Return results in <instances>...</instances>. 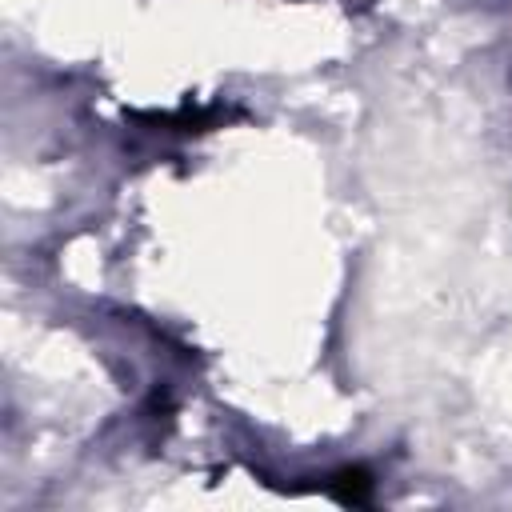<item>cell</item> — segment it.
Instances as JSON below:
<instances>
[{"label":"cell","instance_id":"cell-1","mask_svg":"<svg viewBox=\"0 0 512 512\" xmlns=\"http://www.w3.org/2000/svg\"><path fill=\"white\" fill-rule=\"evenodd\" d=\"M132 120L156 128V132H180V136H196V132H212L220 128L228 116H236L232 108L224 104H192L184 100L180 108H168V112H128Z\"/></svg>","mask_w":512,"mask_h":512},{"label":"cell","instance_id":"cell-2","mask_svg":"<svg viewBox=\"0 0 512 512\" xmlns=\"http://www.w3.org/2000/svg\"><path fill=\"white\" fill-rule=\"evenodd\" d=\"M328 496L344 508H364L372 500V472L352 464V468H340L332 480H328Z\"/></svg>","mask_w":512,"mask_h":512}]
</instances>
